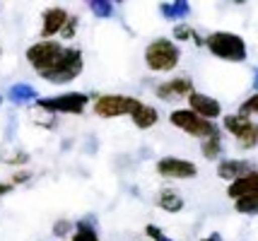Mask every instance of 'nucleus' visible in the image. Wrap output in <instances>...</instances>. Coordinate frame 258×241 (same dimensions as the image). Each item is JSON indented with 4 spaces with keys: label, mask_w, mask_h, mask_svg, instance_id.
Instances as JSON below:
<instances>
[{
    "label": "nucleus",
    "mask_w": 258,
    "mask_h": 241,
    "mask_svg": "<svg viewBox=\"0 0 258 241\" xmlns=\"http://www.w3.org/2000/svg\"><path fill=\"white\" fill-rule=\"evenodd\" d=\"M203 44L215 58L227 60V63H244L248 58L246 41L234 32H213L203 39Z\"/></svg>",
    "instance_id": "nucleus-1"
},
{
    "label": "nucleus",
    "mask_w": 258,
    "mask_h": 241,
    "mask_svg": "<svg viewBox=\"0 0 258 241\" xmlns=\"http://www.w3.org/2000/svg\"><path fill=\"white\" fill-rule=\"evenodd\" d=\"M181 60V48L171 39H155L145 48V65L152 72H171Z\"/></svg>",
    "instance_id": "nucleus-2"
},
{
    "label": "nucleus",
    "mask_w": 258,
    "mask_h": 241,
    "mask_svg": "<svg viewBox=\"0 0 258 241\" xmlns=\"http://www.w3.org/2000/svg\"><path fill=\"white\" fill-rule=\"evenodd\" d=\"M169 123H171L174 128H179V130H183L186 135L198 138L201 142L203 140H208V138H213V135H220L217 123L205 121V118L196 116L193 111H188V109H174V111L169 114Z\"/></svg>",
    "instance_id": "nucleus-3"
},
{
    "label": "nucleus",
    "mask_w": 258,
    "mask_h": 241,
    "mask_svg": "<svg viewBox=\"0 0 258 241\" xmlns=\"http://www.w3.org/2000/svg\"><path fill=\"white\" fill-rule=\"evenodd\" d=\"M82 70H85V58H82V51L75 48V46H66L60 60L53 65V70H48V72H46L44 80L51 82V85H68V82L78 80L80 75H82Z\"/></svg>",
    "instance_id": "nucleus-4"
},
{
    "label": "nucleus",
    "mask_w": 258,
    "mask_h": 241,
    "mask_svg": "<svg viewBox=\"0 0 258 241\" xmlns=\"http://www.w3.org/2000/svg\"><path fill=\"white\" fill-rule=\"evenodd\" d=\"M63 51H66V46H63L60 41H56V39L36 41V44H32V46L27 48V63H29V65L41 75V77H44L46 72H48V70H53V65L60 60Z\"/></svg>",
    "instance_id": "nucleus-5"
},
{
    "label": "nucleus",
    "mask_w": 258,
    "mask_h": 241,
    "mask_svg": "<svg viewBox=\"0 0 258 241\" xmlns=\"http://www.w3.org/2000/svg\"><path fill=\"white\" fill-rule=\"evenodd\" d=\"M140 104H143L140 99L128 94H99L92 102V111L99 118H118V116H131Z\"/></svg>",
    "instance_id": "nucleus-6"
},
{
    "label": "nucleus",
    "mask_w": 258,
    "mask_h": 241,
    "mask_svg": "<svg viewBox=\"0 0 258 241\" xmlns=\"http://www.w3.org/2000/svg\"><path fill=\"white\" fill-rule=\"evenodd\" d=\"M36 109L46 111L48 116L53 114H82L90 104V97L85 92H66L58 97H48V99H36Z\"/></svg>",
    "instance_id": "nucleus-7"
},
{
    "label": "nucleus",
    "mask_w": 258,
    "mask_h": 241,
    "mask_svg": "<svg viewBox=\"0 0 258 241\" xmlns=\"http://www.w3.org/2000/svg\"><path fill=\"white\" fill-rule=\"evenodd\" d=\"M222 128H225L229 135H234L236 145L241 149H253L258 147V123L251 121L246 116H222Z\"/></svg>",
    "instance_id": "nucleus-8"
},
{
    "label": "nucleus",
    "mask_w": 258,
    "mask_h": 241,
    "mask_svg": "<svg viewBox=\"0 0 258 241\" xmlns=\"http://www.w3.org/2000/svg\"><path fill=\"white\" fill-rule=\"evenodd\" d=\"M157 174L171 181H188L198 176V167L196 162L181 159V157H164L157 162Z\"/></svg>",
    "instance_id": "nucleus-9"
},
{
    "label": "nucleus",
    "mask_w": 258,
    "mask_h": 241,
    "mask_svg": "<svg viewBox=\"0 0 258 241\" xmlns=\"http://www.w3.org/2000/svg\"><path fill=\"white\" fill-rule=\"evenodd\" d=\"M186 99H188V111H193L196 116H201L205 121H213L215 123V118L222 116V104L217 102L215 97H210V94H203L193 90Z\"/></svg>",
    "instance_id": "nucleus-10"
},
{
    "label": "nucleus",
    "mask_w": 258,
    "mask_h": 241,
    "mask_svg": "<svg viewBox=\"0 0 258 241\" xmlns=\"http://www.w3.org/2000/svg\"><path fill=\"white\" fill-rule=\"evenodd\" d=\"M68 17H70V12L66 8H46L41 15V41H48L56 34H60Z\"/></svg>",
    "instance_id": "nucleus-11"
},
{
    "label": "nucleus",
    "mask_w": 258,
    "mask_h": 241,
    "mask_svg": "<svg viewBox=\"0 0 258 241\" xmlns=\"http://www.w3.org/2000/svg\"><path fill=\"white\" fill-rule=\"evenodd\" d=\"M193 92V82L188 77H174V80H167L155 87V94H157L162 102H174V99H183Z\"/></svg>",
    "instance_id": "nucleus-12"
},
{
    "label": "nucleus",
    "mask_w": 258,
    "mask_h": 241,
    "mask_svg": "<svg viewBox=\"0 0 258 241\" xmlns=\"http://www.w3.org/2000/svg\"><path fill=\"white\" fill-rule=\"evenodd\" d=\"M256 169L253 167V162L251 159H222L217 164V176L220 179H225V181H236V179H241V176H246Z\"/></svg>",
    "instance_id": "nucleus-13"
},
{
    "label": "nucleus",
    "mask_w": 258,
    "mask_h": 241,
    "mask_svg": "<svg viewBox=\"0 0 258 241\" xmlns=\"http://www.w3.org/2000/svg\"><path fill=\"white\" fill-rule=\"evenodd\" d=\"M227 195L232 200L241 198V195H258V169H253L251 174L232 181V184L227 186Z\"/></svg>",
    "instance_id": "nucleus-14"
},
{
    "label": "nucleus",
    "mask_w": 258,
    "mask_h": 241,
    "mask_svg": "<svg viewBox=\"0 0 258 241\" xmlns=\"http://www.w3.org/2000/svg\"><path fill=\"white\" fill-rule=\"evenodd\" d=\"M131 121H133V126L138 128V130H147V128L157 126L159 114H157V109H155V106H150V104H140L133 114H131Z\"/></svg>",
    "instance_id": "nucleus-15"
},
{
    "label": "nucleus",
    "mask_w": 258,
    "mask_h": 241,
    "mask_svg": "<svg viewBox=\"0 0 258 241\" xmlns=\"http://www.w3.org/2000/svg\"><path fill=\"white\" fill-rule=\"evenodd\" d=\"M183 198H181L176 191H171V188H164V191H159L157 195V207L159 210H164V212H169V215H176V212H181L183 210Z\"/></svg>",
    "instance_id": "nucleus-16"
},
{
    "label": "nucleus",
    "mask_w": 258,
    "mask_h": 241,
    "mask_svg": "<svg viewBox=\"0 0 258 241\" xmlns=\"http://www.w3.org/2000/svg\"><path fill=\"white\" fill-rule=\"evenodd\" d=\"M70 241H101L99 234H97V227H94V219L92 217L80 219L75 224V231H73Z\"/></svg>",
    "instance_id": "nucleus-17"
},
{
    "label": "nucleus",
    "mask_w": 258,
    "mask_h": 241,
    "mask_svg": "<svg viewBox=\"0 0 258 241\" xmlns=\"http://www.w3.org/2000/svg\"><path fill=\"white\" fill-rule=\"evenodd\" d=\"M159 12L167 17V20H186L191 15V5L183 3V0H176V3H162L159 5Z\"/></svg>",
    "instance_id": "nucleus-18"
},
{
    "label": "nucleus",
    "mask_w": 258,
    "mask_h": 241,
    "mask_svg": "<svg viewBox=\"0 0 258 241\" xmlns=\"http://www.w3.org/2000/svg\"><path fill=\"white\" fill-rule=\"evenodd\" d=\"M8 97H10V102H15V104H29V102H36L39 94H36V90H34L32 85L20 82V85H12Z\"/></svg>",
    "instance_id": "nucleus-19"
},
{
    "label": "nucleus",
    "mask_w": 258,
    "mask_h": 241,
    "mask_svg": "<svg viewBox=\"0 0 258 241\" xmlns=\"http://www.w3.org/2000/svg\"><path fill=\"white\" fill-rule=\"evenodd\" d=\"M201 152L208 162H215L222 154V135H213V138L203 140L201 142Z\"/></svg>",
    "instance_id": "nucleus-20"
},
{
    "label": "nucleus",
    "mask_w": 258,
    "mask_h": 241,
    "mask_svg": "<svg viewBox=\"0 0 258 241\" xmlns=\"http://www.w3.org/2000/svg\"><path fill=\"white\" fill-rule=\"evenodd\" d=\"M239 215H258V195H241L234 200Z\"/></svg>",
    "instance_id": "nucleus-21"
},
{
    "label": "nucleus",
    "mask_w": 258,
    "mask_h": 241,
    "mask_svg": "<svg viewBox=\"0 0 258 241\" xmlns=\"http://www.w3.org/2000/svg\"><path fill=\"white\" fill-rule=\"evenodd\" d=\"M90 10L99 17V20H109L113 15V5L109 3V0H92L90 3Z\"/></svg>",
    "instance_id": "nucleus-22"
},
{
    "label": "nucleus",
    "mask_w": 258,
    "mask_h": 241,
    "mask_svg": "<svg viewBox=\"0 0 258 241\" xmlns=\"http://www.w3.org/2000/svg\"><path fill=\"white\" fill-rule=\"evenodd\" d=\"M174 39H176V41H201L198 34H196L186 22H179L176 27H174Z\"/></svg>",
    "instance_id": "nucleus-23"
},
{
    "label": "nucleus",
    "mask_w": 258,
    "mask_h": 241,
    "mask_svg": "<svg viewBox=\"0 0 258 241\" xmlns=\"http://www.w3.org/2000/svg\"><path fill=\"white\" fill-rule=\"evenodd\" d=\"M258 114V92H253L251 97H246L244 102H241V106H239V116H246V118H251V116Z\"/></svg>",
    "instance_id": "nucleus-24"
},
{
    "label": "nucleus",
    "mask_w": 258,
    "mask_h": 241,
    "mask_svg": "<svg viewBox=\"0 0 258 241\" xmlns=\"http://www.w3.org/2000/svg\"><path fill=\"white\" fill-rule=\"evenodd\" d=\"M78 24H80V20L75 15H70L66 27H63V32H60V36H63V39H75V34H78Z\"/></svg>",
    "instance_id": "nucleus-25"
},
{
    "label": "nucleus",
    "mask_w": 258,
    "mask_h": 241,
    "mask_svg": "<svg viewBox=\"0 0 258 241\" xmlns=\"http://www.w3.org/2000/svg\"><path fill=\"white\" fill-rule=\"evenodd\" d=\"M145 234H147V239H152V241H171L167 234H164V231L159 229L157 224H147V227H145Z\"/></svg>",
    "instance_id": "nucleus-26"
},
{
    "label": "nucleus",
    "mask_w": 258,
    "mask_h": 241,
    "mask_svg": "<svg viewBox=\"0 0 258 241\" xmlns=\"http://www.w3.org/2000/svg\"><path fill=\"white\" fill-rule=\"evenodd\" d=\"M70 229H73V222L70 219H58L56 224H53V234L56 236H66Z\"/></svg>",
    "instance_id": "nucleus-27"
},
{
    "label": "nucleus",
    "mask_w": 258,
    "mask_h": 241,
    "mask_svg": "<svg viewBox=\"0 0 258 241\" xmlns=\"http://www.w3.org/2000/svg\"><path fill=\"white\" fill-rule=\"evenodd\" d=\"M29 179H32V174H29V172H15V174H12V179H10V184L12 186H20V184H27Z\"/></svg>",
    "instance_id": "nucleus-28"
},
{
    "label": "nucleus",
    "mask_w": 258,
    "mask_h": 241,
    "mask_svg": "<svg viewBox=\"0 0 258 241\" xmlns=\"http://www.w3.org/2000/svg\"><path fill=\"white\" fill-rule=\"evenodd\" d=\"M12 188H15V186H12L10 181H0V198H3V195H8V193H12Z\"/></svg>",
    "instance_id": "nucleus-29"
},
{
    "label": "nucleus",
    "mask_w": 258,
    "mask_h": 241,
    "mask_svg": "<svg viewBox=\"0 0 258 241\" xmlns=\"http://www.w3.org/2000/svg\"><path fill=\"white\" fill-rule=\"evenodd\" d=\"M201 241H225V239H222V234H217V231H213V234H208V236H203Z\"/></svg>",
    "instance_id": "nucleus-30"
},
{
    "label": "nucleus",
    "mask_w": 258,
    "mask_h": 241,
    "mask_svg": "<svg viewBox=\"0 0 258 241\" xmlns=\"http://www.w3.org/2000/svg\"><path fill=\"white\" fill-rule=\"evenodd\" d=\"M0 58H3V44H0Z\"/></svg>",
    "instance_id": "nucleus-31"
},
{
    "label": "nucleus",
    "mask_w": 258,
    "mask_h": 241,
    "mask_svg": "<svg viewBox=\"0 0 258 241\" xmlns=\"http://www.w3.org/2000/svg\"><path fill=\"white\" fill-rule=\"evenodd\" d=\"M0 104H3V97H0Z\"/></svg>",
    "instance_id": "nucleus-32"
}]
</instances>
